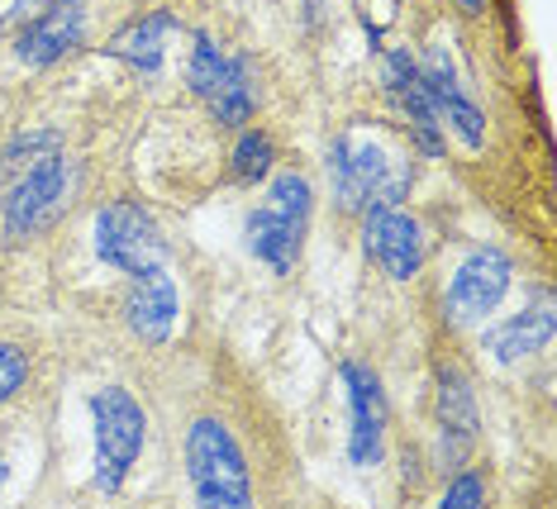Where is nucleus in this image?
I'll return each instance as SVG.
<instances>
[{
    "instance_id": "nucleus-1",
    "label": "nucleus",
    "mask_w": 557,
    "mask_h": 509,
    "mask_svg": "<svg viewBox=\"0 0 557 509\" xmlns=\"http://www.w3.org/2000/svg\"><path fill=\"white\" fill-rule=\"evenodd\" d=\"M72 196V172L62 158L53 134H24L15 148L5 152L0 167V206H5V234L24 244V238L44 234L58 224Z\"/></svg>"
},
{
    "instance_id": "nucleus-2",
    "label": "nucleus",
    "mask_w": 557,
    "mask_h": 509,
    "mask_svg": "<svg viewBox=\"0 0 557 509\" xmlns=\"http://www.w3.org/2000/svg\"><path fill=\"white\" fill-rule=\"evenodd\" d=\"M306 228H310V182L296 172H282L268 190L258 210L248 220V248L258 252L272 272H290L300 262L306 248Z\"/></svg>"
},
{
    "instance_id": "nucleus-3",
    "label": "nucleus",
    "mask_w": 557,
    "mask_h": 509,
    "mask_svg": "<svg viewBox=\"0 0 557 509\" xmlns=\"http://www.w3.org/2000/svg\"><path fill=\"white\" fill-rule=\"evenodd\" d=\"M186 472H191L200 505L244 509L252 500L244 452H238L234 434L220 424V419H196L191 424V434H186Z\"/></svg>"
},
{
    "instance_id": "nucleus-4",
    "label": "nucleus",
    "mask_w": 557,
    "mask_h": 509,
    "mask_svg": "<svg viewBox=\"0 0 557 509\" xmlns=\"http://www.w3.org/2000/svg\"><path fill=\"white\" fill-rule=\"evenodd\" d=\"M329 172H334V186H338V200L344 210H382V206H396L410 186V172L396 167L372 138H358V134H344L329 152Z\"/></svg>"
},
{
    "instance_id": "nucleus-5",
    "label": "nucleus",
    "mask_w": 557,
    "mask_h": 509,
    "mask_svg": "<svg viewBox=\"0 0 557 509\" xmlns=\"http://www.w3.org/2000/svg\"><path fill=\"white\" fill-rule=\"evenodd\" d=\"M91 414H96V491L115 495L129 476V467L144 452L148 438V419L138 410V400L120 386H106L91 396Z\"/></svg>"
},
{
    "instance_id": "nucleus-6",
    "label": "nucleus",
    "mask_w": 557,
    "mask_h": 509,
    "mask_svg": "<svg viewBox=\"0 0 557 509\" xmlns=\"http://www.w3.org/2000/svg\"><path fill=\"white\" fill-rule=\"evenodd\" d=\"M96 252L106 266H115L124 276H144L162 266V244L153 214L144 206H134V200H115V206H106L96 214Z\"/></svg>"
},
{
    "instance_id": "nucleus-7",
    "label": "nucleus",
    "mask_w": 557,
    "mask_h": 509,
    "mask_svg": "<svg viewBox=\"0 0 557 509\" xmlns=\"http://www.w3.org/2000/svg\"><path fill=\"white\" fill-rule=\"evenodd\" d=\"M191 91L206 100L214 120L230 124V129L248 124L252 105H258V96H252L248 62H238V58L224 53V48H214L206 34H200L196 48H191Z\"/></svg>"
},
{
    "instance_id": "nucleus-8",
    "label": "nucleus",
    "mask_w": 557,
    "mask_h": 509,
    "mask_svg": "<svg viewBox=\"0 0 557 509\" xmlns=\"http://www.w3.org/2000/svg\"><path fill=\"white\" fill-rule=\"evenodd\" d=\"M344 386H348V410H352L348 462L376 467L386 452V390L372 367H362V362H344Z\"/></svg>"
},
{
    "instance_id": "nucleus-9",
    "label": "nucleus",
    "mask_w": 557,
    "mask_h": 509,
    "mask_svg": "<svg viewBox=\"0 0 557 509\" xmlns=\"http://www.w3.org/2000/svg\"><path fill=\"white\" fill-rule=\"evenodd\" d=\"M510 276H515V266H510V258H505L500 248L467 252L462 266L453 272V286H448L453 320H462V324L486 320V314L505 300V290H510Z\"/></svg>"
},
{
    "instance_id": "nucleus-10",
    "label": "nucleus",
    "mask_w": 557,
    "mask_h": 509,
    "mask_svg": "<svg viewBox=\"0 0 557 509\" xmlns=\"http://www.w3.org/2000/svg\"><path fill=\"white\" fill-rule=\"evenodd\" d=\"M362 244L376 258V266L391 276V282H410L424 262V244H420V224L410 214H400L396 206L382 210H367V228H362Z\"/></svg>"
},
{
    "instance_id": "nucleus-11",
    "label": "nucleus",
    "mask_w": 557,
    "mask_h": 509,
    "mask_svg": "<svg viewBox=\"0 0 557 509\" xmlns=\"http://www.w3.org/2000/svg\"><path fill=\"white\" fill-rule=\"evenodd\" d=\"M420 76H424L429 100H434V110H438V124H448V129L476 152L481 144H486V120H481V110L462 96L458 72H453V58L443 53V48H434V53H429V62L420 67Z\"/></svg>"
},
{
    "instance_id": "nucleus-12",
    "label": "nucleus",
    "mask_w": 557,
    "mask_h": 509,
    "mask_svg": "<svg viewBox=\"0 0 557 509\" xmlns=\"http://www.w3.org/2000/svg\"><path fill=\"white\" fill-rule=\"evenodd\" d=\"M82 38H86L82 0H58V5H48L44 15L20 34V62H29V67H48V62H58L67 48H77Z\"/></svg>"
},
{
    "instance_id": "nucleus-13",
    "label": "nucleus",
    "mask_w": 557,
    "mask_h": 509,
    "mask_svg": "<svg viewBox=\"0 0 557 509\" xmlns=\"http://www.w3.org/2000/svg\"><path fill=\"white\" fill-rule=\"evenodd\" d=\"M386 86L396 96V105L405 110L410 120V134L424 152H443V124H438V110L424 91V76L420 67L410 62V53H386Z\"/></svg>"
},
{
    "instance_id": "nucleus-14",
    "label": "nucleus",
    "mask_w": 557,
    "mask_h": 509,
    "mask_svg": "<svg viewBox=\"0 0 557 509\" xmlns=\"http://www.w3.org/2000/svg\"><path fill=\"white\" fill-rule=\"evenodd\" d=\"M124 320H129V328L144 343H162L172 334V324H176V282L162 272V266L134 276V290H129V300H124Z\"/></svg>"
},
{
    "instance_id": "nucleus-15",
    "label": "nucleus",
    "mask_w": 557,
    "mask_h": 509,
    "mask_svg": "<svg viewBox=\"0 0 557 509\" xmlns=\"http://www.w3.org/2000/svg\"><path fill=\"white\" fill-rule=\"evenodd\" d=\"M438 434H443V457L448 462H462L476 443V400H472V386L458 372L438 376Z\"/></svg>"
},
{
    "instance_id": "nucleus-16",
    "label": "nucleus",
    "mask_w": 557,
    "mask_h": 509,
    "mask_svg": "<svg viewBox=\"0 0 557 509\" xmlns=\"http://www.w3.org/2000/svg\"><path fill=\"white\" fill-rule=\"evenodd\" d=\"M172 29H176V20L168 15V10H153V15L124 24V29L110 38L106 53L120 58V62H129V67H138V72H158L162 67V44H168Z\"/></svg>"
},
{
    "instance_id": "nucleus-17",
    "label": "nucleus",
    "mask_w": 557,
    "mask_h": 509,
    "mask_svg": "<svg viewBox=\"0 0 557 509\" xmlns=\"http://www.w3.org/2000/svg\"><path fill=\"white\" fill-rule=\"evenodd\" d=\"M548 338H553V305L543 300L534 310H524V314H515V320L491 328L486 348L496 352V362H519V358H529V352H539Z\"/></svg>"
},
{
    "instance_id": "nucleus-18",
    "label": "nucleus",
    "mask_w": 557,
    "mask_h": 509,
    "mask_svg": "<svg viewBox=\"0 0 557 509\" xmlns=\"http://www.w3.org/2000/svg\"><path fill=\"white\" fill-rule=\"evenodd\" d=\"M272 172V138L268 134H244L234 148V176L238 182H258Z\"/></svg>"
},
{
    "instance_id": "nucleus-19",
    "label": "nucleus",
    "mask_w": 557,
    "mask_h": 509,
    "mask_svg": "<svg viewBox=\"0 0 557 509\" xmlns=\"http://www.w3.org/2000/svg\"><path fill=\"white\" fill-rule=\"evenodd\" d=\"M24 376H29V362H24V352L10 348V343H0V400L15 396V390L24 386Z\"/></svg>"
},
{
    "instance_id": "nucleus-20",
    "label": "nucleus",
    "mask_w": 557,
    "mask_h": 509,
    "mask_svg": "<svg viewBox=\"0 0 557 509\" xmlns=\"http://www.w3.org/2000/svg\"><path fill=\"white\" fill-rule=\"evenodd\" d=\"M481 495H486V491H481V476L476 472H462L448 486V495H443V505H448V509H472V505H481Z\"/></svg>"
},
{
    "instance_id": "nucleus-21",
    "label": "nucleus",
    "mask_w": 557,
    "mask_h": 509,
    "mask_svg": "<svg viewBox=\"0 0 557 509\" xmlns=\"http://www.w3.org/2000/svg\"><path fill=\"white\" fill-rule=\"evenodd\" d=\"M458 5H462V10H481V0H458Z\"/></svg>"
},
{
    "instance_id": "nucleus-22",
    "label": "nucleus",
    "mask_w": 557,
    "mask_h": 509,
    "mask_svg": "<svg viewBox=\"0 0 557 509\" xmlns=\"http://www.w3.org/2000/svg\"><path fill=\"white\" fill-rule=\"evenodd\" d=\"M0 486H5V467H0Z\"/></svg>"
}]
</instances>
